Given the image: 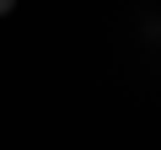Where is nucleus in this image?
Segmentation results:
<instances>
[{
    "label": "nucleus",
    "instance_id": "1",
    "mask_svg": "<svg viewBox=\"0 0 161 150\" xmlns=\"http://www.w3.org/2000/svg\"><path fill=\"white\" fill-rule=\"evenodd\" d=\"M11 6H16V0H0V16H6V11H11Z\"/></svg>",
    "mask_w": 161,
    "mask_h": 150
}]
</instances>
